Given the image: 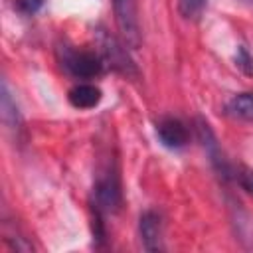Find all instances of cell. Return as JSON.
Returning a JSON list of instances; mask_svg holds the SVG:
<instances>
[{
    "label": "cell",
    "instance_id": "1",
    "mask_svg": "<svg viewBox=\"0 0 253 253\" xmlns=\"http://www.w3.org/2000/svg\"><path fill=\"white\" fill-rule=\"evenodd\" d=\"M57 59L61 67L77 79H93L101 75L105 69L103 57L99 55L97 49H85L63 43L57 47Z\"/></svg>",
    "mask_w": 253,
    "mask_h": 253
},
{
    "label": "cell",
    "instance_id": "2",
    "mask_svg": "<svg viewBox=\"0 0 253 253\" xmlns=\"http://www.w3.org/2000/svg\"><path fill=\"white\" fill-rule=\"evenodd\" d=\"M93 196H95V210L99 215L101 213H115L121 210L123 190H121L119 172L113 164H107L103 168V172L99 174L95 188H93Z\"/></svg>",
    "mask_w": 253,
    "mask_h": 253
},
{
    "label": "cell",
    "instance_id": "3",
    "mask_svg": "<svg viewBox=\"0 0 253 253\" xmlns=\"http://www.w3.org/2000/svg\"><path fill=\"white\" fill-rule=\"evenodd\" d=\"M97 45H99V55L103 57V63L105 67L109 65L111 69L123 73L125 77H136L138 75V69L134 65V61L128 57L126 53V43H121L115 36H111L107 30H99V36H97Z\"/></svg>",
    "mask_w": 253,
    "mask_h": 253
},
{
    "label": "cell",
    "instance_id": "4",
    "mask_svg": "<svg viewBox=\"0 0 253 253\" xmlns=\"http://www.w3.org/2000/svg\"><path fill=\"white\" fill-rule=\"evenodd\" d=\"M117 28L123 36V43L128 47H138L140 43V24H138V4L136 0H113Z\"/></svg>",
    "mask_w": 253,
    "mask_h": 253
},
{
    "label": "cell",
    "instance_id": "5",
    "mask_svg": "<svg viewBox=\"0 0 253 253\" xmlns=\"http://www.w3.org/2000/svg\"><path fill=\"white\" fill-rule=\"evenodd\" d=\"M156 134H158L160 142H162L166 148H172V150L186 146L188 140H190L188 126H186L180 119H174V117L162 119V121L156 125Z\"/></svg>",
    "mask_w": 253,
    "mask_h": 253
},
{
    "label": "cell",
    "instance_id": "6",
    "mask_svg": "<svg viewBox=\"0 0 253 253\" xmlns=\"http://www.w3.org/2000/svg\"><path fill=\"white\" fill-rule=\"evenodd\" d=\"M140 239L146 251H160L162 249V219L154 210H146L138 221Z\"/></svg>",
    "mask_w": 253,
    "mask_h": 253
},
{
    "label": "cell",
    "instance_id": "7",
    "mask_svg": "<svg viewBox=\"0 0 253 253\" xmlns=\"http://www.w3.org/2000/svg\"><path fill=\"white\" fill-rule=\"evenodd\" d=\"M67 99L75 109H93L101 101V89L91 83H77L69 89Z\"/></svg>",
    "mask_w": 253,
    "mask_h": 253
},
{
    "label": "cell",
    "instance_id": "8",
    "mask_svg": "<svg viewBox=\"0 0 253 253\" xmlns=\"http://www.w3.org/2000/svg\"><path fill=\"white\" fill-rule=\"evenodd\" d=\"M225 113L233 119L253 121V91L237 93L225 103Z\"/></svg>",
    "mask_w": 253,
    "mask_h": 253
},
{
    "label": "cell",
    "instance_id": "9",
    "mask_svg": "<svg viewBox=\"0 0 253 253\" xmlns=\"http://www.w3.org/2000/svg\"><path fill=\"white\" fill-rule=\"evenodd\" d=\"M2 119L6 123V126L10 130H18L22 126V119H20V113H18V107H16V101L12 99L10 91H8V85L6 81L2 83Z\"/></svg>",
    "mask_w": 253,
    "mask_h": 253
},
{
    "label": "cell",
    "instance_id": "10",
    "mask_svg": "<svg viewBox=\"0 0 253 253\" xmlns=\"http://www.w3.org/2000/svg\"><path fill=\"white\" fill-rule=\"evenodd\" d=\"M208 0H178V12L186 20H198L206 8Z\"/></svg>",
    "mask_w": 253,
    "mask_h": 253
},
{
    "label": "cell",
    "instance_id": "11",
    "mask_svg": "<svg viewBox=\"0 0 253 253\" xmlns=\"http://www.w3.org/2000/svg\"><path fill=\"white\" fill-rule=\"evenodd\" d=\"M235 65L245 73V75H253V57L247 51L245 45H239L235 51Z\"/></svg>",
    "mask_w": 253,
    "mask_h": 253
},
{
    "label": "cell",
    "instance_id": "12",
    "mask_svg": "<svg viewBox=\"0 0 253 253\" xmlns=\"http://www.w3.org/2000/svg\"><path fill=\"white\" fill-rule=\"evenodd\" d=\"M45 0H14V8L22 14V16H34L42 10Z\"/></svg>",
    "mask_w": 253,
    "mask_h": 253
},
{
    "label": "cell",
    "instance_id": "13",
    "mask_svg": "<svg viewBox=\"0 0 253 253\" xmlns=\"http://www.w3.org/2000/svg\"><path fill=\"white\" fill-rule=\"evenodd\" d=\"M235 180L241 184L243 190H247L249 194H253V170L237 168V170H235Z\"/></svg>",
    "mask_w": 253,
    "mask_h": 253
},
{
    "label": "cell",
    "instance_id": "14",
    "mask_svg": "<svg viewBox=\"0 0 253 253\" xmlns=\"http://www.w3.org/2000/svg\"><path fill=\"white\" fill-rule=\"evenodd\" d=\"M247 2H253V0H247Z\"/></svg>",
    "mask_w": 253,
    "mask_h": 253
}]
</instances>
